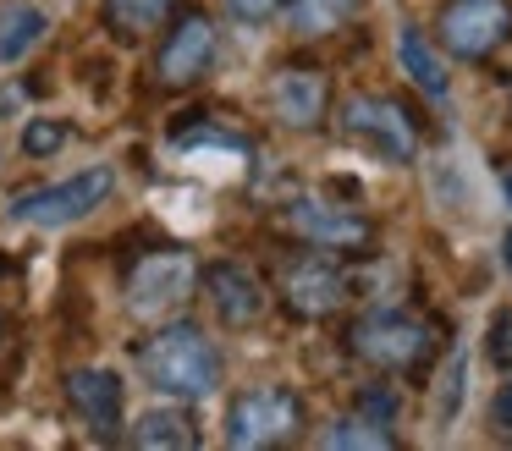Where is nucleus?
<instances>
[{"mask_svg":"<svg viewBox=\"0 0 512 451\" xmlns=\"http://www.w3.org/2000/svg\"><path fill=\"white\" fill-rule=\"evenodd\" d=\"M138 363H144L149 385L182 396V402H193V396H210L215 380H221L215 347L204 341L199 325H166V330H155V336L144 341V352H138Z\"/></svg>","mask_w":512,"mask_h":451,"instance_id":"f257e3e1","label":"nucleus"},{"mask_svg":"<svg viewBox=\"0 0 512 451\" xmlns=\"http://www.w3.org/2000/svg\"><path fill=\"white\" fill-rule=\"evenodd\" d=\"M111 187H116V171L111 165H94V171L67 176L56 187L12 198V220H23V226H67V220H83L89 209H100L111 198Z\"/></svg>","mask_w":512,"mask_h":451,"instance_id":"f03ea898","label":"nucleus"},{"mask_svg":"<svg viewBox=\"0 0 512 451\" xmlns=\"http://www.w3.org/2000/svg\"><path fill=\"white\" fill-rule=\"evenodd\" d=\"M298 424H303V407L292 391H248V396H237L232 413H226V440H232L237 451L281 446Z\"/></svg>","mask_w":512,"mask_h":451,"instance_id":"7ed1b4c3","label":"nucleus"},{"mask_svg":"<svg viewBox=\"0 0 512 451\" xmlns=\"http://www.w3.org/2000/svg\"><path fill=\"white\" fill-rule=\"evenodd\" d=\"M512 33V6L507 0H452L441 11V44L463 61L490 55Z\"/></svg>","mask_w":512,"mask_h":451,"instance_id":"20e7f679","label":"nucleus"},{"mask_svg":"<svg viewBox=\"0 0 512 451\" xmlns=\"http://www.w3.org/2000/svg\"><path fill=\"white\" fill-rule=\"evenodd\" d=\"M342 127H347V138L375 149L380 160H391V165L413 160V121H408V110L391 105V99H347Z\"/></svg>","mask_w":512,"mask_h":451,"instance_id":"39448f33","label":"nucleus"},{"mask_svg":"<svg viewBox=\"0 0 512 451\" xmlns=\"http://www.w3.org/2000/svg\"><path fill=\"white\" fill-rule=\"evenodd\" d=\"M424 347H430V330L408 314H369L353 325V352L380 369H408L424 358Z\"/></svg>","mask_w":512,"mask_h":451,"instance_id":"423d86ee","label":"nucleus"},{"mask_svg":"<svg viewBox=\"0 0 512 451\" xmlns=\"http://www.w3.org/2000/svg\"><path fill=\"white\" fill-rule=\"evenodd\" d=\"M215 61V22L188 11V17L171 28L166 50H160V83L166 88H193Z\"/></svg>","mask_w":512,"mask_h":451,"instance_id":"0eeeda50","label":"nucleus"},{"mask_svg":"<svg viewBox=\"0 0 512 451\" xmlns=\"http://www.w3.org/2000/svg\"><path fill=\"white\" fill-rule=\"evenodd\" d=\"M188 286H193V259L188 253H155V259H144L133 270L127 292H133L138 314H160V308H171L177 297H188Z\"/></svg>","mask_w":512,"mask_h":451,"instance_id":"6e6552de","label":"nucleus"},{"mask_svg":"<svg viewBox=\"0 0 512 451\" xmlns=\"http://www.w3.org/2000/svg\"><path fill=\"white\" fill-rule=\"evenodd\" d=\"M204 286H210V303L226 325H254V319L265 314V286H259V275L243 270V264H215V270L204 275Z\"/></svg>","mask_w":512,"mask_h":451,"instance_id":"1a4fd4ad","label":"nucleus"},{"mask_svg":"<svg viewBox=\"0 0 512 451\" xmlns=\"http://www.w3.org/2000/svg\"><path fill=\"white\" fill-rule=\"evenodd\" d=\"M342 297H347V281L331 270V264L303 259V264H292V270H287V308H292V314L325 319V314L342 308Z\"/></svg>","mask_w":512,"mask_h":451,"instance_id":"9d476101","label":"nucleus"},{"mask_svg":"<svg viewBox=\"0 0 512 451\" xmlns=\"http://www.w3.org/2000/svg\"><path fill=\"white\" fill-rule=\"evenodd\" d=\"M67 396L83 413V424H94V435H111V429L122 424V380H116L111 369H72Z\"/></svg>","mask_w":512,"mask_h":451,"instance_id":"9b49d317","label":"nucleus"},{"mask_svg":"<svg viewBox=\"0 0 512 451\" xmlns=\"http://www.w3.org/2000/svg\"><path fill=\"white\" fill-rule=\"evenodd\" d=\"M287 220H292V231H303V237L320 242V248H369V220L347 215V209L303 198V204L287 209Z\"/></svg>","mask_w":512,"mask_h":451,"instance_id":"f8f14e48","label":"nucleus"},{"mask_svg":"<svg viewBox=\"0 0 512 451\" xmlns=\"http://www.w3.org/2000/svg\"><path fill=\"white\" fill-rule=\"evenodd\" d=\"M276 116L287 121V127H320L325 116V77L314 72V66H287V72L276 77Z\"/></svg>","mask_w":512,"mask_h":451,"instance_id":"ddd939ff","label":"nucleus"},{"mask_svg":"<svg viewBox=\"0 0 512 451\" xmlns=\"http://www.w3.org/2000/svg\"><path fill=\"white\" fill-rule=\"evenodd\" d=\"M45 11L39 6H0V66L6 61H23L39 39H45Z\"/></svg>","mask_w":512,"mask_h":451,"instance_id":"4468645a","label":"nucleus"},{"mask_svg":"<svg viewBox=\"0 0 512 451\" xmlns=\"http://www.w3.org/2000/svg\"><path fill=\"white\" fill-rule=\"evenodd\" d=\"M133 446H149V451H160V446H177V451H188V446H199V435H193V424L182 413H171V407H155V413H144L133 424Z\"/></svg>","mask_w":512,"mask_h":451,"instance_id":"2eb2a0df","label":"nucleus"},{"mask_svg":"<svg viewBox=\"0 0 512 451\" xmlns=\"http://www.w3.org/2000/svg\"><path fill=\"white\" fill-rule=\"evenodd\" d=\"M397 55H402V66H408V77H413V83H419L430 99H441V94H446V72H441V61L430 55V44H424V33H419V28H402Z\"/></svg>","mask_w":512,"mask_h":451,"instance_id":"dca6fc26","label":"nucleus"},{"mask_svg":"<svg viewBox=\"0 0 512 451\" xmlns=\"http://www.w3.org/2000/svg\"><path fill=\"white\" fill-rule=\"evenodd\" d=\"M171 0H105V22H111L116 39H138V33L160 28Z\"/></svg>","mask_w":512,"mask_h":451,"instance_id":"f3484780","label":"nucleus"},{"mask_svg":"<svg viewBox=\"0 0 512 451\" xmlns=\"http://www.w3.org/2000/svg\"><path fill=\"white\" fill-rule=\"evenodd\" d=\"M347 11H353V0H292V22H298V33H331Z\"/></svg>","mask_w":512,"mask_h":451,"instance_id":"a211bd4d","label":"nucleus"},{"mask_svg":"<svg viewBox=\"0 0 512 451\" xmlns=\"http://www.w3.org/2000/svg\"><path fill=\"white\" fill-rule=\"evenodd\" d=\"M325 446H375V451H386V446H397V440H391V429H386V424L353 418V424H336L331 435H325Z\"/></svg>","mask_w":512,"mask_h":451,"instance_id":"6ab92c4d","label":"nucleus"},{"mask_svg":"<svg viewBox=\"0 0 512 451\" xmlns=\"http://www.w3.org/2000/svg\"><path fill=\"white\" fill-rule=\"evenodd\" d=\"M61 143H67V127H61V121H28L23 127V154H34V160L56 154Z\"/></svg>","mask_w":512,"mask_h":451,"instance_id":"aec40b11","label":"nucleus"},{"mask_svg":"<svg viewBox=\"0 0 512 451\" xmlns=\"http://www.w3.org/2000/svg\"><path fill=\"white\" fill-rule=\"evenodd\" d=\"M485 352H490V363H496V369H512V308H501V314L490 319Z\"/></svg>","mask_w":512,"mask_h":451,"instance_id":"412c9836","label":"nucleus"},{"mask_svg":"<svg viewBox=\"0 0 512 451\" xmlns=\"http://www.w3.org/2000/svg\"><path fill=\"white\" fill-rule=\"evenodd\" d=\"M358 413H364L369 424H391V418H397V396L369 385V391H358Z\"/></svg>","mask_w":512,"mask_h":451,"instance_id":"4be33fe9","label":"nucleus"},{"mask_svg":"<svg viewBox=\"0 0 512 451\" xmlns=\"http://www.w3.org/2000/svg\"><path fill=\"white\" fill-rule=\"evenodd\" d=\"M457 402H463V358H452V369H446V385H441V418L457 413Z\"/></svg>","mask_w":512,"mask_h":451,"instance_id":"5701e85b","label":"nucleus"},{"mask_svg":"<svg viewBox=\"0 0 512 451\" xmlns=\"http://www.w3.org/2000/svg\"><path fill=\"white\" fill-rule=\"evenodd\" d=\"M490 424L501 429V435H512V380L496 391V402H490Z\"/></svg>","mask_w":512,"mask_h":451,"instance_id":"b1692460","label":"nucleus"},{"mask_svg":"<svg viewBox=\"0 0 512 451\" xmlns=\"http://www.w3.org/2000/svg\"><path fill=\"white\" fill-rule=\"evenodd\" d=\"M226 6H232V11H237V17H243V22H265V17H270V11H276V6H281V0H226Z\"/></svg>","mask_w":512,"mask_h":451,"instance_id":"393cba45","label":"nucleus"},{"mask_svg":"<svg viewBox=\"0 0 512 451\" xmlns=\"http://www.w3.org/2000/svg\"><path fill=\"white\" fill-rule=\"evenodd\" d=\"M501 248H507V264H512V231H507V242H501Z\"/></svg>","mask_w":512,"mask_h":451,"instance_id":"a878e982","label":"nucleus"},{"mask_svg":"<svg viewBox=\"0 0 512 451\" xmlns=\"http://www.w3.org/2000/svg\"><path fill=\"white\" fill-rule=\"evenodd\" d=\"M507 204H512V171H507Z\"/></svg>","mask_w":512,"mask_h":451,"instance_id":"bb28decb","label":"nucleus"}]
</instances>
